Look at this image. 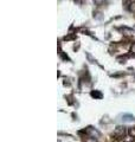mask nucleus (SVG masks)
Segmentation results:
<instances>
[{
  "instance_id": "nucleus-7",
  "label": "nucleus",
  "mask_w": 135,
  "mask_h": 142,
  "mask_svg": "<svg viewBox=\"0 0 135 142\" xmlns=\"http://www.w3.org/2000/svg\"><path fill=\"white\" fill-rule=\"evenodd\" d=\"M91 96H92V97H98V98L102 97L101 92H91Z\"/></svg>"
},
{
  "instance_id": "nucleus-9",
  "label": "nucleus",
  "mask_w": 135,
  "mask_h": 142,
  "mask_svg": "<svg viewBox=\"0 0 135 142\" xmlns=\"http://www.w3.org/2000/svg\"><path fill=\"white\" fill-rule=\"evenodd\" d=\"M94 1H95V3L97 4V5H101V3H102L103 0H94Z\"/></svg>"
},
{
  "instance_id": "nucleus-1",
  "label": "nucleus",
  "mask_w": 135,
  "mask_h": 142,
  "mask_svg": "<svg viewBox=\"0 0 135 142\" xmlns=\"http://www.w3.org/2000/svg\"><path fill=\"white\" fill-rule=\"evenodd\" d=\"M125 133H126L125 127H116L114 133H113V135H114L116 139H121V137H125Z\"/></svg>"
},
{
  "instance_id": "nucleus-2",
  "label": "nucleus",
  "mask_w": 135,
  "mask_h": 142,
  "mask_svg": "<svg viewBox=\"0 0 135 142\" xmlns=\"http://www.w3.org/2000/svg\"><path fill=\"white\" fill-rule=\"evenodd\" d=\"M122 32L125 36H133L134 34V30H132V28H128V27H123L122 28Z\"/></svg>"
},
{
  "instance_id": "nucleus-8",
  "label": "nucleus",
  "mask_w": 135,
  "mask_h": 142,
  "mask_svg": "<svg viewBox=\"0 0 135 142\" xmlns=\"http://www.w3.org/2000/svg\"><path fill=\"white\" fill-rule=\"evenodd\" d=\"M130 52H132V53H135V43H133L132 47H130Z\"/></svg>"
},
{
  "instance_id": "nucleus-4",
  "label": "nucleus",
  "mask_w": 135,
  "mask_h": 142,
  "mask_svg": "<svg viewBox=\"0 0 135 142\" xmlns=\"http://www.w3.org/2000/svg\"><path fill=\"white\" fill-rule=\"evenodd\" d=\"M127 133H128V135H130V136L135 137V127H130V128H128Z\"/></svg>"
},
{
  "instance_id": "nucleus-10",
  "label": "nucleus",
  "mask_w": 135,
  "mask_h": 142,
  "mask_svg": "<svg viewBox=\"0 0 135 142\" xmlns=\"http://www.w3.org/2000/svg\"><path fill=\"white\" fill-rule=\"evenodd\" d=\"M125 117H126V119H125V120H126V121H130V120H132V119H133V117H132V116H125Z\"/></svg>"
},
{
  "instance_id": "nucleus-6",
  "label": "nucleus",
  "mask_w": 135,
  "mask_h": 142,
  "mask_svg": "<svg viewBox=\"0 0 135 142\" xmlns=\"http://www.w3.org/2000/svg\"><path fill=\"white\" fill-rule=\"evenodd\" d=\"M129 10L132 11V12H135V1H133V3H130V6H129Z\"/></svg>"
},
{
  "instance_id": "nucleus-3",
  "label": "nucleus",
  "mask_w": 135,
  "mask_h": 142,
  "mask_svg": "<svg viewBox=\"0 0 135 142\" xmlns=\"http://www.w3.org/2000/svg\"><path fill=\"white\" fill-rule=\"evenodd\" d=\"M134 139H135V137L130 136V135H127V136L122 137V142H134L135 141Z\"/></svg>"
},
{
  "instance_id": "nucleus-5",
  "label": "nucleus",
  "mask_w": 135,
  "mask_h": 142,
  "mask_svg": "<svg viewBox=\"0 0 135 142\" xmlns=\"http://www.w3.org/2000/svg\"><path fill=\"white\" fill-rule=\"evenodd\" d=\"M84 142H97L95 137H87V139L84 140Z\"/></svg>"
}]
</instances>
